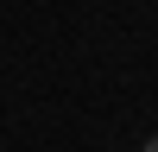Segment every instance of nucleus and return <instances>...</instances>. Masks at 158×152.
Returning a JSON list of instances; mask_svg holds the SVG:
<instances>
[{"instance_id":"f257e3e1","label":"nucleus","mask_w":158,"mask_h":152,"mask_svg":"<svg viewBox=\"0 0 158 152\" xmlns=\"http://www.w3.org/2000/svg\"><path fill=\"white\" fill-rule=\"evenodd\" d=\"M146 152H158V133H152V139H146Z\"/></svg>"}]
</instances>
